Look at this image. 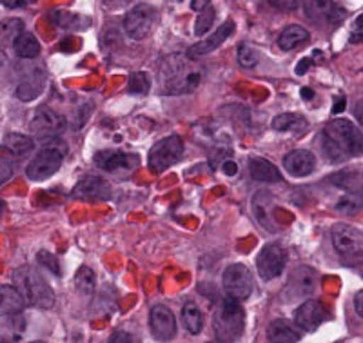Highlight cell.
<instances>
[{
	"label": "cell",
	"instance_id": "1",
	"mask_svg": "<svg viewBox=\"0 0 363 343\" xmlns=\"http://www.w3.org/2000/svg\"><path fill=\"white\" fill-rule=\"evenodd\" d=\"M320 147L330 162L340 164L362 154V133L352 122L335 118L320 133Z\"/></svg>",
	"mask_w": 363,
	"mask_h": 343
},
{
	"label": "cell",
	"instance_id": "2",
	"mask_svg": "<svg viewBox=\"0 0 363 343\" xmlns=\"http://www.w3.org/2000/svg\"><path fill=\"white\" fill-rule=\"evenodd\" d=\"M13 286L21 291L26 303L37 309H51L55 305V293L50 283L42 278L35 267L31 265H22L17 267L11 274Z\"/></svg>",
	"mask_w": 363,
	"mask_h": 343
},
{
	"label": "cell",
	"instance_id": "3",
	"mask_svg": "<svg viewBox=\"0 0 363 343\" xmlns=\"http://www.w3.org/2000/svg\"><path fill=\"white\" fill-rule=\"evenodd\" d=\"M213 329L218 342H238L245 331V310L238 300L225 298L218 303L213 316Z\"/></svg>",
	"mask_w": 363,
	"mask_h": 343
},
{
	"label": "cell",
	"instance_id": "4",
	"mask_svg": "<svg viewBox=\"0 0 363 343\" xmlns=\"http://www.w3.org/2000/svg\"><path fill=\"white\" fill-rule=\"evenodd\" d=\"M202 71L187 66L184 58L171 57L165 60V67L162 69V87L167 95H184L193 93L200 86Z\"/></svg>",
	"mask_w": 363,
	"mask_h": 343
},
{
	"label": "cell",
	"instance_id": "5",
	"mask_svg": "<svg viewBox=\"0 0 363 343\" xmlns=\"http://www.w3.org/2000/svg\"><path fill=\"white\" fill-rule=\"evenodd\" d=\"M184 157V140L178 135H171L158 140L153 147L149 149L147 166L151 173L162 174Z\"/></svg>",
	"mask_w": 363,
	"mask_h": 343
},
{
	"label": "cell",
	"instance_id": "6",
	"mask_svg": "<svg viewBox=\"0 0 363 343\" xmlns=\"http://www.w3.org/2000/svg\"><path fill=\"white\" fill-rule=\"evenodd\" d=\"M66 151V145H50V147L40 149L37 157L26 167V174H28L29 180L31 182H44L53 174H57L58 169L62 167Z\"/></svg>",
	"mask_w": 363,
	"mask_h": 343
},
{
	"label": "cell",
	"instance_id": "7",
	"mask_svg": "<svg viewBox=\"0 0 363 343\" xmlns=\"http://www.w3.org/2000/svg\"><path fill=\"white\" fill-rule=\"evenodd\" d=\"M330 238H333V245H335L336 252L343 260H359L363 236L358 227L338 222L330 227Z\"/></svg>",
	"mask_w": 363,
	"mask_h": 343
},
{
	"label": "cell",
	"instance_id": "8",
	"mask_svg": "<svg viewBox=\"0 0 363 343\" xmlns=\"http://www.w3.org/2000/svg\"><path fill=\"white\" fill-rule=\"evenodd\" d=\"M318 274L313 267L309 265H300L296 269L291 271L287 286L284 289V300L289 303L300 302V300H307L316 291Z\"/></svg>",
	"mask_w": 363,
	"mask_h": 343
},
{
	"label": "cell",
	"instance_id": "9",
	"mask_svg": "<svg viewBox=\"0 0 363 343\" xmlns=\"http://www.w3.org/2000/svg\"><path fill=\"white\" fill-rule=\"evenodd\" d=\"M223 291L233 300H247L252 294L255 283H252V274L247 265L244 264H233L223 271L222 276Z\"/></svg>",
	"mask_w": 363,
	"mask_h": 343
},
{
	"label": "cell",
	"instance_id": "10",
	"mask_svg": "<svg viewBox=\"0 0 363 343\" xmlns=\"http://www.w3.org/2000/svg\"><path fill=\"white\" fill-rule=\"evenodd\" d=\"M157 9L149 4H136L125 13L124 29L133 40H144L153 31Z\"/></svg>",
	"mask_w": 363,
	"mask_h": 343
},
{
	"label": "cell",
	"instance_id": "11",
	"mask_svg": "<svg viewBox=\"0 0 363 343\" xmlns=\"http://www.w3.org/2000/svg\"><path fill=\"white\" fill-rule=\"evenodd\" d=\"M66 118L51 108H48V106H40L33 113V118L29 122V129L38 140H50V138L58 137L66 129Z\"/></svg>",
	"mask_w": 363,
	"mask_h": 343
},
{
	"label": "cell",
	"instance_id": "12",
	"mask_svg": "<svg viewBox=\"0 0 363 343\" xmlns=\"http://www.w3.org/2000/svg\"><path fill=\"white\" fill-rule=\"evenodd\" d=\"M287 265V251L280 244L264 245L258 257H256V269L262 280L271 281L284 273Z\"/></svg>",
	"mask_w": 363,
	"mask_h": 343
},
{
	"label": "cell",
	"instance_id": "13",
	"mask_svg": "<svg viewBox=\"0 0 363 343\" xmlns=\"http://www.w3.org/2000/svg\"><path fill=\"white\" fill-rule=\"evenodd\" d=\"M93 162L99 169L113 173V171L120 169H135L140 164V157L122 151V149H104V151L95 153Z\"/></svg>",
	"mask_w": 363,
	"mask_h": 343
},
{
	"label": "cell",
	"instance_id": "14",
	"mask_svg": "<svg viewBox=\"0 0 363 343\" xmlns=\"http://www.w3.org/2000/svg\"><path fill=\"white\" fill-rule=\"evenodd\" d=\"M149 327L158 342H171L177 334V320L167 305H155L149 313Z\"/></svg>",
	"mask_w": 363,
	"mask_h": 343
},
{
	"label": "cell",
	"instance_id": "15",
	"mask_svg": "<svg viewBox=\"0 0 363 343\" xmlns=\"http://www.w3.org/2000/svg\"><path fill=\"white\" fill-rule=\"evenodd\" d=\"M327 320V310L318 300H309L301 303L296 310H294V325L303 332H314L318 331V327L322 325Z\"/></svg>",
	"mask_w": 363,
	"mask_h": 343
},
{
	"label": "cell",
	"instance_id": "16",
	"mask_svg": "<svg viewBox=\"0 0 363 343\" xmlns=\"http://www.w3.org/2000/svg\"><path fill=\"white\" fill-rule=\"evenodd\" d=\"M71 196L84 202H106L111 196V186L100 176H84L73 187Z\"/></svg>",
	"mask_w": 363,
	"mask_h": 343
},
{
	"label": "cell",
	"instance_id": "17",
	"mask_svg": "<svg viewBox=\"0 0 363 343\" xmlns=\"http://www.w3.org/2000/svg\"><path fill=\"white\" fill-rule=\"evenodd\" d=\"M233 33H235V22L233 21L223 22V24L220 26V28L216 29L215 33L211 35L209 38H206V40L202 42H196L193 47H189V50H187V57L199 58V57H206V55L213 53V51L218 50V47L222 46L223 42L231 37Z\"/></svg>",
	"mask_w": 363,
	"mask_h": 343
},
{
	"label": "cell",
	"instance_id": "18",
	"mask_svg": "<svg viewBox=\"0 0 363 343\" xmlns=\"http://www.w3.org/2000/svg\"><path fill=\"white\" fill-rule=\"evenodd\" d=\"M306 13L311 21L322 18L327 24H340L347 18V9L336 2H306Z\"/></svg>",
	"mask_w": 363,
	"mask_h": 343
},
{
	"label": "cell",
	"instance_id": "19",
	"mask_svg": "<svg viewBox=\"0 0 363 343\" xmlns=\"http://www.w3.org/2000/svg\"><path fill=\"white\" fill-rule=\"evenodd\" d=\"M285 171L293 176H307L316 169V157L306 149H294L284 158Z\"/></svg>",
	"mask_w": 363,
	"mask_h": 343
},
{
	"label": "cell",
	"instance_id": "20",
	"mask_svg": "<svg viewBox=\"0 0 363 343\" xmlns=\"http://www.w3.org/2000/svg\"><path fill=\"white\" fill-rule=\"evenodd\" d=\"M252 213H255V218L258 220L262 227L267 232H277L278 227L277 223L272 222L271 216V207H272V195L269 191L262 189L258 191L255 196H252Z\"/></svg>",
	"mask_w": 363,
	"mask_h": 343
},
{
	"label": "cell",
	"instance_id": "21",
	"mask_svg": "<svg viewBox=\"0 0 363 343\" xmlns=\"http://www.w3.org/2000/svg\"><path fill=\"white\" fill-rule=\"evenodd\" d=\"M249 167V174H251L252 180L256 182H265V184H272V182H281L284 176L278 171V167L274 164H271L269 160L260 157H252L249 158L247 162Z\"/></svg>",
	"mask_w": 363,
	"mask_h": 343
},
{
	"label": "cell",
	"instance_id": "22",
	"mask_svg": "<svg viewBox=\"0 0 363 343\" xmlns=\"http://www.w3.org/2000/svg\"><path fill=\"white\" fill-rule=\"evenodd\" d=\"M45 79H48V77H45L44 71L33 69L21 84H18L15 96H17L18 100H22V102H31V100H35L42 93V89H44L45 86Z\"/></svg>",
	"mask_w": 363,
	"mask_h": 343
},
{
	"label": "cell",
	"instance_id": "23",
	"mask_svg": "<svg viewBox=\"0 0 363 343\" xmlns=\"http://www.w3.org/2000/svg\"><path fill=\"white\" fill-rule=\"evenodd\" d=\"M300 329L284 318L272 320L267 327V339L272 343H294L301 338Z\"/></svg>",
	"mask_w": 363,
	"mask_h": 343
},
{
	"label": "cell",
	"instance_id": "24",
	"mask_svg": "<svg viewBox=\"0 0 363 343\" xmlns=\"http://www.w3.org/2000/svg\"><path fill=\"white\" fill-rule=\"evenodd\" d=\"M28 305L21 291L15 286H2L0 287V313L2 316H15L22 315L24 307Z\"/></svg>",
	"mask_w": 363,
	"mask_h": 343
},
{
	"label": "cell",
	"instance_id": "25",
	"mask_svg": "<svg viewBox=\"0 0 363 343\" xmlns=\"http://www.w3.org/2000/svg\"><path fill=\"white\" fill-rule=\"evenodd\" d=\"M51 21L66 31H84V29L91 28L89 17L80 15V13L64 11V9H57V11L51 13Z\"/></svg>",
	"mask_w": 363,
	"mask_h": 343
},
{
	"label": "cell",
	"instance_id": "26",
	"mask_svg": "<svg viewBox=\"0 0 363 343\" xmlns=\"http://www.w3.org/2000/svg\"><path fill=\"white\" fill-rule=\"evenodd\" d=\"M4 149L15 158H24L33 153L35 140L22 133H8L4 137Z\"/></svg>",
	"mask_w": 363,
	"mask_h": 343
},
{
	"label": "cell",
	"instance_id": "27",
	"mask_svg": "<svg viewBox=\"0 0 363 343\" xmlns=\"http://www.w3.org/2000/svg\"><path fill=\"white\" fill-rule=\"evenodd\" d=\"M272 129L278 133H303L307 129V120L296 113H281L272 118Z\"/></svg>",
	"mask_w": 363,
	"mask_h": 343
},
{
	"label": "cell",
	"instance_id": "28",
	"mask_svg": "<svg viewBox=\"0 0 363 343\" xmlns=\"http://www.w3.org/2000/svg\"><path fill=\"white\" fill-rule=\"evenodd\" d=\"M309 40V31L301 26L293 24L289 28L284 29V33L278 37V46L284 51H293L294 47H298L300 44Z\"/></svg>",
	"mask_w": 363,
	"mask_h": 343
},
{
	"label": "cell",
	"instance_id": "29",
	"mask_svg": "<svg viewBox=\"0 0 363 343\" xmlns=\"http://www.w3.org/2000/svg\"><path fill=\"white\" fill-rule=\"evenodd\" d=\"M182 322H184V327L187 329V332L193 336L200 334L203 329V316L202 310L199 309V305L193 302H187L182 309Z\"/></svg>",
	"mask_w": 363,
	"mask_h": 343
},
{
	"label": "cell",
	"instance_id": "30",
	"mask_svg": "<svg viewBox=\"0 0 363 343\" xmlns=\"http://www.w3.org/2000/svg\"><path fill=\"white\" fill-rule=\"evenodd\" d=\"M13 51L21 58H37L40 53V42L33 33H22L17 40L13 42Z\"/></svg>",
	"mask_w": 363,
	"mask_h": 343
},
{
	"label": "cell",
	"instance_id": "31",
	"mask_svg": "<svg viewBox=\"0 0 363 343\" xmlns=\"http://www.w3.org/2000/svg\"><path fill=\"white\" fill-rule=\"evenodd\" d=\"M74 287H77V291H79L80 294H86V296L95 293V287H96L95 271L91 269V267H87V265H82V267L77 271V274H74Z\"/></svg>",
	"mask_w": 363,
	"mask_h": 343
},
{
	"label": "cell",
	"instance_id": "32",
	"mask_svg": "<svg viewBox=\"0 0 363 343\" xmlns=\"http://www.w3.org/2000/svg\"><path fill=\"white\" fill-rule=\"evenodd\" d=\"M149 89H151V82H149L147 73L136 71L129 77L128 93H131V95H147Z\"/></svg>",
	"mask_w": 363,
	"mask_h": 343
},
{
	"label": "cell",
	"instance_id": "33",
	"mask_svg": "<svg viewBox=\"0 0 363 343\" xmlns=\"http://www.w3.org/2000/svg\"><path fill=\"white\" fill-rule=\"evenodd\" d=\"M215 18H216L215 8H213V4H209L203 11H200V15L196 17V22H194V37H203V35L211 29Z\"/></svg>",
	"mask_w": 363,
	"mask_h": 343
},
{
	"label": "cell",
	"instance_id": "34",
	"mask_svg": "<svg viewBox=\"0 0 363 343\" xmlns=\"http://www.w3.org/2000/svg\"><path fill=\"white\" fill-rule=\"evenodd\" d=\"M330 182L336 184L338 187L349 189L351 193H358L359 191V174L351 173V171H342L330 176Z\"/></svg>",
	"mask_w": 363,
	"mask_h": 343
},
{
	"label": "cell",
	"instance_id": "35",
	"mask_svg": "<svg viewBox=\"0 0 363 343\" xmlns=\"http://www.w3.org/2000/svg\"><path fill=\"white\" fill-rule=\"evenodd\" d=\"M24 31V22L21 18H9V21L2 22V42H15L21 37Z\"/></svg>",
	"mask_w": 363,
	"mask_h": 343
},
{
	"label": "cell",
	"instance_id": "36",
	"mask_svg": "<svg viewBox=\"0 0 363 343\" xmlns=\"http://www.w3.org/2000/svg\"><path fill=\"white\" fill-rule=\"evenodd\" d=\"M236 51H238V64L245 69H252L258 64V51L249 46L247 42H240Z\"/></svg>",
	"mask_w": 363,
	"mask_h": 343
},
{
	"label": "cell",
	"instance_id": "37",
	"mask_svg": "<svg viewBox=\"0 0 363 343\" xmlns=\"http://www.w3.org/2000/svg\"><path fill=\"white\" fill-rule=\"evenodd\" d=\"M362 209V195L358 193H349L347 196H343L338 203H336V211L347 213V215H354Z\"/></svg>",
	"mask_w": 363,
	"mask_h": 343
},
{
	"label": "cell",
	"instance_id": "38",
	"mask_svg": "<svg viewBox=\"0 0 363 343\" xmlns=\"http://www.w3.org/2000/svg\"><path fill=\"white\" fill-rule=\"evenodd\" d=\"M37 262L42 265V267H45L48 271H51V274H55V276H62V267H60V260H58L55 254H51L50 251H38L37 252Z\"/></svg>",
	"mask_w": 363,
	"mask_h": 343
},
{
	"label": "cell",
	"instance_id": "39",
	"mask_svg": "<svg viewBox=\"0 0 363 343\" xmlns=\"http://www.w3.org/2000/svg\"><path fill=\"white\" fill-rule=\"evenodd\" d=\"M13 176V164L9 158H2V176H0V184H6L8 180H11Z\"/></svg>",
	"mask_w": 363,
	"mask_h": 343
},
{
	"label": "cell",
	"instance_id": "40",
	"mask_svg": "<svg viewBox=\"0 0 363 343\" xmlns=\"http://www.w3.org/2000/svg\"><path fill=\"white\" fill-rule=\"evenodd\" d=\"M362 22H363V17L359 15V17L356 18L354 26H352V31H351L352 44H359V42H362Z\"/></svg>",
	"mask_w": 363,
	"mask_h": 343
},
{
	"label": "cell",
	"instance_id": "41",
	"mask_svg": "<svg viewBox=\"0 0 363 343\" xmlns=\"http://www.w3.org/2000/svg\"><path fill=\"white\" fill-rule=\"evenodd\" d=\"M311 66H314V58L313 57H306V58H301L300 62L296 64V67H294V73L296 74H306L307 69H309Z\"/></svg>",
	"mask_w": 363,
	"mask_h": 343
},
{
	"label": "cell",
	"instance_id": "42",
	"mask_svg": "<svg viewBox=\"0 0 363 343\" xmlns=\"http://www.w3.org/2000/svg\"><path fill=\"white\" fill-rule=\"evenodd\" d=\"M109 342L111 343H118V342H136V338H133L129 332H124V331H118L115 332V334L109 338Z\"/></svg>",
	"mask_w": 363,
	"mask_h": 343
},
{
	"label": "cell",
	"instance_id": "43",
	"mask_svg": "<svg viewBox=\"0 0 363 343\" xmlns=\"http://www.w3.org/2000/svg\"><path fill=\"white\" fill-rule=\"evenodd\" d=\"M222 171L223 174H227V176H235V174L238 173V166H236V162L225 160L222 164Z\"/></svg>",
	"mask_w": 363,
	"mask_h": 343
},
{
	"label": "cell",
	"instance_id": "44",
	"mask_svg": "<svg viewBox=\"0 0 363 343\" xmlns=\"http://www.w3.org/2000/svg\"><path fill=\"white\" fill-rule=\"evenodd\" d=\"M347 108V100L345 96H336L335 99V108H333V115H338V113H343Z\"/></svg>",
	"mask_w": 363,
	"mask_h": 343
},
{
	"label": "cell",
	"instance_id": "45",
	"mask_svg": "<svg viewBox=\"0 0 363 343\" xmlns=\"http://www.w3.org/2000/svg\"><path fill=\"white\" fill-rule=\"evenodd\" d=\"M354 307H356V313H358V316H363V291H358V293H356Z\"/></svg>",
	"mask_w": 363,
	"mask_h": 343
},
{
	"label": "cell",
	"instance_id": "46",
	"mask_svg": "<svg viewBox=\"0 0 363 343\" xmlns=\"http://www.w3.org/2000/svg\"><path fill=\"white\" fill-rule=\"evenodd\" d=\"M271 4L280 9H296L300 6L298 2H271Z\"/></svg>",
	"mask_w": 363,
	"mask_h": 343
},
{
	"label": "cell",
	"instance_id": "47",
	"mask_svg": "<svg viewBox=\"0 0 363 343\" xmlns=\"http://www.w3.org/2000/svg\"><path fill=\"white\" fill-rule=\"evenodd\" d=\"M300 95H301V99H303V100H313L314 99V91H313V89H309V87H301Z\"/></svg>",
	"mask_w": 363,
	"mask_h": 343
},
{
	"label": "cell",
	"instance_id": "48",
	"mask_svg": "<svg viewBox=\"0 0 363 343\" xmlns=\"http://www.w3.org/2000/svg\"><path fill=\"white\" fill-rule=\"evenodd\" d=\"M211 2H191V9H194V11H203V9L207 8V6H209Z\"/></svg>",
	"mask_w": 363,
	"mask_h": 343
},
{
	"label": "cell",
	"instance_id": "49",
	"mask_svg": "<svg viewBox=\"0 0 363 343\" xmlns=\"http://www.w3.org/2000/svg\"><path fill=\"white\" fill-rule=\"evenodd\" d=\"M26 4H28V2H4V8H9V9H15V8H24Z\"/></svg>",
	"mask_w": 363,
	"mask_h": 343
},
{
	"label": "cell",
	"instance_id": "50",
	"mask_svg": "<svg viewBox=\"0 0 363 343\" xmlns=\"http://www.w3.org/2000/svg\"><path fill=\"white\" fill-rule=\"evenodd\" d=\"M358 122L362 124V102H358Z\"/></svg>",
	"mask_w": 363,
	"mask_h": 343
}]
</instances>
